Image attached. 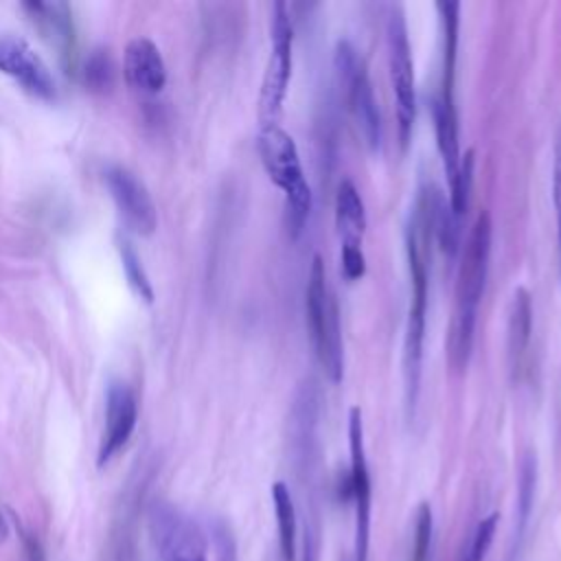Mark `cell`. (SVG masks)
<instances>
[{"mask_svg": "<svg viewBox=\"0 0 561 561\" xmlns=\"http://www.w3.org/2000/svg\"><path fill=\"white\" fill-rule=\"evenodd\" d=\"M9 537V526H7V519L4 515L0 513V541H4Z\"/></svg>", "mask_w": 561, "mask_h": 561, "instance_id": "26", "label": "cell"}, {"mask_svg": "<svg viewBox=\"0 0 561 561\" xmlns=\"http://www.w3.org/2000/svg\"><path fill=\"white\" fill-rule=\"evenodd\" d=\"M213 546H215V561H237V543L232 533L226 524H213Z\"/></svg>", "mask_w": 561, "mask_h": 561, "instance_id": "22", "label": "cell"}, {"mask_svg": "<svg viewBox=\"0 0 561 561\" xmlns=\"http://www.w3.org/2000/svg\"><path fill=\"white\" fill-rule=\"evenodd\" d=\"M491 254V217L480 213L469 230V237L462 248L456 291H454V311L447 333V357L454 370H462L469 362L476 331L478 305L482 298Z\"/></svg>", "mask_w": 561, "mask_h": 561, "instance_id": "2", "label": "cell"}, {"mask_svg": "<svg viewBox=\"0 0 561 561\" xmlns=\"http://www.w3.org/2000/svg\"><path fill=\"white\" fill-rule=\"evenodd\" d=\"M118 252H121V263H123V272L127 276V283L129 287L136 291V296H140L145 302H151L153 300V287L149 283V276L142 267V261L140 256L136 254V250L131 248L129 241H121L118 243Z\"/></svg>", "mask_w": 561, "mask_h": 561, "instance_id": "18", "label": "cell"}, {"mask_svg": "<svg viewBox=\"0 0 561 561\" xmlns=\"http://www.w3.org/2000/svg\"><path fill=\"white\" fill-rule=\"evenodd\" d=\"M335 226L342 241V250H362L366 213L359 191L351 180H342L335 191Z\"/></svg>", "mask_w": 561, "mask_h": 561, "instance_id": "15", "label": "cell"}, {"mask_svg": "<svg viewBox=\"0 0 561 561\" xmlns=\"http://www.w3.org/2000/svg\"><path fill=\"white\" fill-rule=\"evenodd\" d=\"M22 533V548H24V559L26 561H46L44 559V548L39 543V539L31 533V530H24L20 528Z\"/></svg>", "mask_w": 561, "mask_h": 561, "instance_id": "25", "label": "cell"}, {"mask_svg": "<svg viewBox=\"0 0 561 561\" xmlns=\"http://www.w3.org/2000/svg\"><path fill=\"white\" fill-rule=\"evenodd\" d=\"M348 451H351V473H348V497L355 513V543L353 561H368L370 548V508H373V486L364 445V423L362 410H348Z\"/></svg>", "mask_w": 561, "mask_h": 561, "instance_id": "9", "label": "cell"}, {"mask_svg": "<svg viewBox=\"0 0 561 561\" xmlns=\"http://www.w3.org/2000/svg\"><path fill=\"white\" fill-rule=\"evenodd\" d=\"M272 48L265 64L261 92H259V127L278 125L283 114V103L287 85L291 79V57H294V24L285 2L272 4Z\"/></svg>", "mask_w": 561, "mask_h": 561, "instance_id": "5", "label": "cell"}, {"mask_svg": "<svg viewBox=\"0 0 561 561\" xmlns=\"http://www.w3.org/2000/svg\"><path fill=\"white\" fill-rule=\"evenodd\" d=\"M495 528H497V513H489L486 517H482L478 522L460 561H484V557L493 543Z\"/></svg>", "mask_w": 561, "mask_h": 561, "instance_id": "20", "label": "cell"}, {"mask_svg": "<svg viewBox=\"0 0 561 561\" xmlns=\"http://www.w3.org/2000/svg\"><path fill=\"white\" fill-rule=\"evenodd\" d=\"M22 9L42 28L44 37L59 50L64 64L72 68L77 57V35L70 7L66 2H24Z\"/></svg>", "mask_w": 561, "mask_h": 561, "instance_id": "14", "label": "cell"}, {"mask_svg": "<svg viewBox=\"0 0 561 561\" xmlns=\"http://www.w3.org/2000/svg\"><path fill=\"white\" fill-rule=\"evenodd\" d=\"M272 502L276 513V528H278V548L283 561H296V508L289 493V486L285 482L272 484Z\"/></svg>", "mask_w": 561, "mask_h": 561, "instance_id": "17", "label": "cell"}, {"mask_svg": "<svg viewBox=\"0 0 561 561\" xmlns=\"http://www.w3.org/2000/svg\"><path fill=\"white\" fill-rule=\"evenodd\" d=\"M530 333H533V300H530V294L524 287H519L513 294L511 311H508V359L513 370L522 366V359L530 344Z\"/></svg>", "mask_w": 561, "mask_h": 561, "instance_id": "16", "label": "cell"}, {"mask_svg": "<svg viewBox=\"0 0 561 561\" xmlns=\"http://www.w3.org/2000/svg\"><path fill=\"white\" fill-rule=\"evenodd\" d=\"M552 199L557 213V241H559V267H561V136L554 147V164H552Z\"/></svg>", "mask_w": 561, "mask_h": 561, "instance_id": "23", "label": "cell"}, {"mask_svg": "<svg viewBox=\"0 0 561 561\" xmlns=\"http://www.w3.org/2000/svg\"><path fill=\"white\" fill-rule=\"evenodd\" d=\"M342 272L348 280H359L366 274V259L362 250H342Z\"/></svg>", "mask_w": 561, "mask_h": 561, "instance_id": "24", "label": "cell"}, {"mask_svg": "<svg viewBox=\"0 0 561 561\" xmlns=\"http://www.w3.org/2000/svg\"><path fill=\"white\" fill-rule=\"evenodd\" d=\"M138 419L134 390L125 381H110L105 392V427L99 445L96 465H107L129 440Z\"/></svg>", "mask_w": 561, "mask_h": 561, "instance_id": "12", "label": "cell"}, {"mask_svg": "<svg viewBox=\"0 0 561 561\" xmlns=\"http://www.w3.org/2000/svg\"><path fill=\"white\" fill-rule=\"evenodd\" d=\"M123 72L127 83L140 94H158L167 83V66L160 48L147 37H136L127 44Z\"/></svg>", "mask_w": 561, "mask_h": 561, "instance_id": "13", "label": "cell"}, {"mask_svg": "<svg viewBox=\"0 0 561 561\" xmlns=\"http://www.w3.org/2000/svg\"><path fill=\"white\" fill-rule=\"evenodd\" d=\"M149 530L160 561H206L208 557L202 526L169 502L156 500L151 504Z\"/></svg>", "mask_w": 561, "mask_h": 561, "instance_id": "8", "label": "cell"}, {"mask_svg": "<svg viewBox=\"0 0 561 561\" xmlns=\"http://www.w3.org/2000/svg\"><path fill=\"white\" fill-rule=\"evenodd\" d=\"M335 72L344 92L348 114L357 127L362 140L377 151L381 145V118L373 83L368 79L366 64L362 55L348 42H337L335 46Z\"/></svg>", "mask_w": 561, "mask_h": 561, "instance_id": "6", "label": "cell"}, {"mask_svg": "<svg viewBox=\"0 0 561 561\" xmlns=\"http://www.w3.org/2000/svg\"><path fill=\"white\" fill-rule=\"evenodd\" d=\"M103 180L123 219L138 234H151L158 226V210L147 186L129 169L121 164H110L103 171Z\"/></svg>", "mask_w": 561, "mask_h": 561, "instance_id": "11", "label": "cell"}, {"mask_svg": "<svg viewBox=\"0 0 561 561\" xmlns=\"http://www.w3.org/2000/svg\"><path fill=\"white\" fill-rule=\"evenodd\" d=\"M386 42H388V70L394 96V114L399 140L408 147L412 138V127L416 118V90H414V64L412 48L408 39V26L403 11L397 7L388 15L386 24Z\"/></svg>", "mask_w": 561, "mask_h": 561, "instance_id": "7", "label": "cell"}, {"mask_svg": "<svg viewBox=\"0 0 561 561\" xmlns=\"http://www.w3.org/2000/svg\"><path fill=\"white\" fill-rule=\"evenodd\" d=\"M307 324L309 337L313 344L316 359L329 381L340 383L344 375V351H342V331H340V313L335 305V296L327 283L324 263L316 254L311 259L309 280H307Z\"/></svg>", "mask_w": 561, "mask_h": 561, "instance_id": "4", "label": "cell"}, {"mask_svg": "<svg viewBox=\"0 0 561 561\" xmlns=\"http://www.w3.org/2000/svg\"><path fill=\"white\" fill-rule=\"evenodd\" d=\"M85 85L92 92H110V88L114 85V64L112 57L107 55V50H94L88 61H85Z\"/></svg>", "mask_w": 561, "mask_h": 561, "instance_id": "19", "label": "cell"}, {"mask_svg": "<svg viewBox=\"0 0 561 561\" xmlns=\"http://www.w3.org/2000/svg\"><path fill=\"white\" fill-rule=\"evenodd\" d=\"M432 230V206L430 193H421L405 228V254L410 272V307L405 322L403 342V379H405V403L412 412L419 397L421 362H423V335H425V309H427V267H430V241Z\"/></svg>", "mask_w": 561, "mask_h": 561, "instance_id": "1", "label": "cell"}, {"mask_svg": "<svg viewBox=\"0 0 561 561\" xmlns=\"http://www.w3.org/2000/svg\"><path fill=\"white\" fill-rule=\"evenodd\" d=\"M256 149L267 178L285 195L287 230L296 239L305 230L311 213V186L305 178L298 147L280 125H270L259 127Z\"/></svg>", "mask_w": 561, "mask_h": 561, "instance_id": "3", "label": "cell"}, {"mask_svg": "<svg viewBox=\"0 0 561 561\" xmlns=\"http://www.w3.org/2000/svg\"><path fill=\"white\" fill-rule=\"evenodd\" d=\"M0 72L15 79L28 94L42 101H55L57 96L50 68L24 37L0 33Z\"/></svg>", "mask_w": 561, "mask_h": 561, "instance_id": "10", "label": "cell"}, {"mask_svg": "<svg viewBox=\"0 0 561 561\" xmlns=\"http://www.w3.org/2000/svg\"><path fill=\"white\" fill-rule=\"evenodd\" d=\"M432 530H434V519H432V508L427 502H423L416 511V522H414V539H412V550H410V561H427L430 557V546H432Z\"/></svg>", "mask_w": 561, "mask_h": 561, "instance_id": "21", "label": "cell"}]
</instances>
